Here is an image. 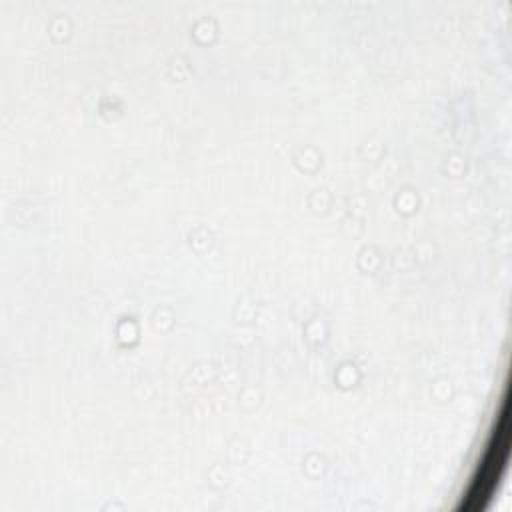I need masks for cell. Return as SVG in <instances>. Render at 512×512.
Here are the masks:
<instances>
[{
  "label": "cell",
  "mask_w": 512,
  "mask_h": 512,
  "mask_svg": "<svg viewBox=\"0 0 512 512\" xmlns=\"http://www.w3.org/2000/svg\"><path fill=\"white\" fill-rule=\"evenodd\" d=\"M508 446H510V424H508V404H504V412L496 422L492 438L480 460L478 472L472 478V484L460 506L462 510H478L490 502L508 460Z\"/></svg>",
  "instance_id": "1"
}]
</instances>
